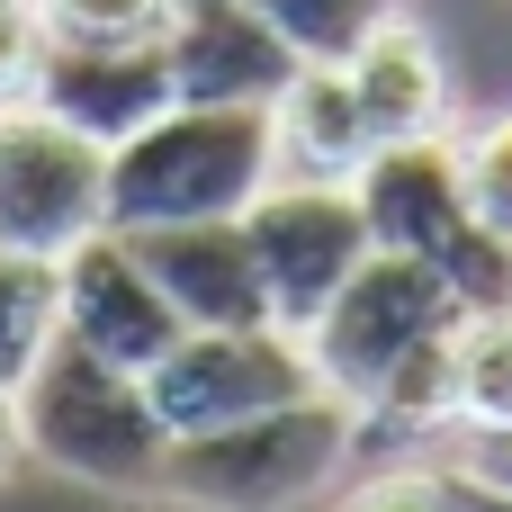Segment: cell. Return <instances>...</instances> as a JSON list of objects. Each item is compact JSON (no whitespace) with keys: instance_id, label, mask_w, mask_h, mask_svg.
<instances>
[{"instance_id":"cell-1","label":"cell","mask_w":512,"mask_h":512,"mask_svg":"<svg viewBox=\"0 0 512 512\" xmlns=\"http://www.w3.org/2000/svg\"><path fill=\"white\" fill-rule=\"evenodd\" d=\"M279 180L270 108H216V99H171L153 126L108 144V234H153V225H198V216H243Z\"/></svg>"},{"instance_id":"cell-2","label":"cell","mask_w":512,"mask_h":512,"mask_svg":"<svg viewBox=\"0 0 512 512\" xmlns=\"http://www.w3.org/2000/svg\"><path fill=\"white\" fill-rule=\"evenodd\" d=\"M18 450L45 459L54 477L72 486H99V495H153L162 486V459H171V432L144 396L135 369L117 360H90L81 342H45V360L18 378Z\"/></svg>"},{"instance_id":"cell-3","label":"cell","mask_w":512,"mask_h":512,"mask_svg":"<svg viewBox=\"0 0 512 512\" xmlns=\"http://www.w3.org/2000/svg\"><path fill=\"white\" fill-rule=\"evenodd\" d=\"M351 459H360V414L333 387H315L297 405L252 414V423L171 441L153 495L162 504H198V512H288L306 495H324Z\"/></svg>"},{"instance_id":"cell-4","label":"cell","mask_w":512,"mask_h":512,"mask_svg":"<svg viewBox=\"0 0 512 512\" xmlns=\"http://www.w3.org/2000/svg\"><path fill=\"white\" fill-rule=\"evenodd\" d=\"M351 198L369 216V243L423 261L468 315L512 306V243L477 225V207L459 189V162H450V135H432V144H378L351 171Z\"/></svg>"},{"instance_id":"cell-5","label":"cell","mask_w":512,"mask_h":512,"mask_svg":"<svg viewBox=\"0 0 512 512\" xmlns=\"http://www.w3.org/2000/svg\"><path fill=\"white\" fill-rule=\"evenodd\" d=\"M459 324H468V306H459L423 261L369 252V261L324 297V315H315L297 342H306V360H315V387H333V396L360 414L423 342H441V333H459Z\"/></svg>"},{"instance_id":"cell-6","label":"cell","mask_w":512,"mask_h":512,"mask_svg":"<svg viewBox=\"0 0 512 512\" xmlns=\"http://www.w3.org/2000/svg\"><path fill=\"white\" fill-rule=\"evenodd\" d=\"M108 225V144L45 117L36 99L0 108V252L63 261Z\"/></svg>"},{"instance_id":"cell-7","label":"cell","mask_w":512,"mask_h":512,"mask_svg":"<svg viewBox=\"0 0 512 512\" xmlns=\"http://www.w3.org/2000/svg\"><path fill=\"white\" fill-rule=\"evenodd\" d=\"M144 396L162 414L171 441L189 432H225V423H252L270 405H297L315 396V360L288 324H234V333H180L153 369H144Z\"/></svg>"},{"instance_id":"cell-8","label":"cell","mask_w":512,"mask_h":512,"mask_svg":"<svg viewBox=\"0 0 512 512\" xmlns=\"http://www.w3.org/2000/svg\"><path fill=\"white\" fill-rule=\"evenodd\" d=\"M243 234H252L261 288H270V324H288V333H306L324 315V297L378 252L351 180H270L243 207Z\"/></svg>"},{"instance_id":"cell-9","label":"cell","mask_w":512,"mask_h":512,"mask_svg":"<svg viewBox=\"0 0 512 512\" xmlns=\"http://www.w3.org/2000/svg\"><path fill=\"white\" fill-rule=\"evenodd\" d=\"M27 99L63 126H81L90 144H126L135 126H153L171 108V63L162 36H45Z\"/></svg>"},{"instance_id":"cell-10","label":"cell","mask_w":512,"mask_h":512,"mask_svg":"<svg viewBox=\"0 0 512 512\" xmlns=\"http://www.w3.org/2000/svg\"><path fill=\"white\" fill-rule=\"evenodd\" d=\"M162 63H171V99L270 108L306 54L270 27L252 0H171V9H162Z\"/></svg>"},{"instance_id":"cell-11","label":"cell","mask_w":512,"mask_h":512,"mask_svg":"<svg viewBox=\"0 0 512 512\" xmlns=\"http://www.w3.org/2000/svg\"><path fill=\"white\" fill-rule=\"evenodd\" d=\"M54 279H63V342H81L90 360H117V369L144 378L180 342V315L162 306V288H153V270L135 261L126 234L99 225L90 243H72L54 261Z\"/></svg>"},{"instance_id":"cell-12","label":"cell","mask_w":512,"mask_h":512,"mask_svg":"<svg viewBox=\"0 0 512 512\" xmlns=\"http://www.w3.org/2000/svg\"><path fill=\"white\" fill-rule=\"evenodd\" d=\"M135 261L153 270L162 306L180 315V333H234V324H270V288L252 261L243 216H198V225H153L126 234Z\"/></svg>"},{"instance_id":"cell-13","label":"cell","mask_w":512,"mask_h":512,"mask_svg":"<svg viewBox=\"0 0 512 512\" xmlns=\"http://www.w3.org/2000/svg\"><path fill=\"white\" fill-rule=\"evenodd\" d=\"M342 81L360 99L369 144H432V135H450V63H441L432 27H414V18L387 9L342 54Z\"/></svg>"},{"instance_id":"cell-14","label":"cell","mask_w":512,"mask_h":512,"mask_svg":"<svg viewBox=\"0 0 512 512\" xmlns=\"http://www.w3.org/2000/svg\"><path fill=\"white\" fill-rule=\"evenodd\" d=\"M270 144H279V180H351L378 153L342 63H297L288 72V90L270 99Z\"/></svg>"},{"instance_id":"cell-15","label":"cell","mask_w":512,"mask_h":512,"mask_svg":"<svg viewBox=\"0 0 512 512\" xmlns=\"http://www.w3.org/2000/svg\"><path fill=\"white\" fill-rule=\"evenodd\" d=\"M450 432H468V441H512V306H486V315L459 324Z\"/></svg>"},{"instance_id":"cell-16","label":"cell","mask_w":512,"mask_h":512,"mask_svg":"<svg viewBox=\"0 0 512 512\" xmlns=\"http://www.w3.org/2000/svg\"><path fill=\"white\" fill-rule=\"evenodd\" d=\"M63 333V279L36 252H0V387H18Z\"/></svg>"},{"instance_id":"cell-17","label":"cell","mask_w":512,"mask_h":512,"mask_svg":"<svg viewBox=\"0 0 512 512\" xmlns=\"http://www.w3.org/2000/svg\"><path fill=\"white\" fill-rule=\"evenodd\" d=\"M450 162H459V189H468L477 225L512 243V108L477 117L468 135H450Z\"/></svg>"},{"instance_id":"cell-18","label":"cell","mask_w":512,"mask_h":512,"mask_svg":"<svg viewBox=\"0 0 512 512\" xmlns=\"http://www.w3.org/2000/svg\"><path fill=\"white\" fill-rule=\"evenodd\" d=\"M252 9H261L306 63H342L369 27L387 18V0H252Z\"/></svg>"},{"instance_id":"cell-19","label":"cell","mask_w":512,"mask_h":512,"mask_svg":"<svg viewBox=\"0 0 512 512\" xmlns=\"http://www.w3.org/2000/svg\"><path fill=\"white\" fill-rule=\"evenodd\" d=\"M342 512H468V468H432V459H396V468L360 477Z\"/></svg>"},{"instance_id":"cell-20","label":"cell","mask_w":512,"mask_h":512,"mask_svg":"<svg viewBox=\"0 0 512 512\" xmlns=\"http://www.w3.org/2000/svg\"><path fill=\"white\" fill-rule=\"evenodd\" d=\"M45 36H162L171 0H36Z\"/></svg>"},{"instance_id":"cell-21","label":"cell","mask_w":512,"mask_h":512,"mask_svg":"<svg viewBox=\"0 0 512 512\" xmlns=\"http://www.w3.org/2000/svg\"><path fill=\"white\" fill-rule=\"evenodd\" d=\"M36 45H45V9H36V0H0V108L27 99Z\"/></svg>"},{"instance_id":"cell-22","label":"cell","mask_w":512,"mask_h":512,"mask_svg":"<svg viewBox=\"0 0 512 512\" xmlns=\"http://www.w3.org/2000/svg\"><path fill=\"white\" fill-rule=\"evenodd\" d=\"M27 450H18V387H0V477L18 468Z\"/></svg>"},{"instance_id":"cell-23","label":"cell","mask_w":512,"mask_h":512,"mask_svg":"<svg viewBox=\"0 0 512 512\" xmlns=\"http://www.w3.org/2000/svg\"><path fill=\"white\" fill-rule=\"evenodd\" d=\"M468 468H477L486 486H504V495H512V441H486V450H477Z\"/></svg>"},{"instance_id":"cell-24","label":"cell","mask_w":512,"mask_h":512,"mask_svg":"<svg viewBox=\"0 0 512 512\" xmlns=\"http://www.w3.org/2000/svg\"><path fill=\"white\" fill-rule=\"evenodd\" d=\"M468 512H512V495H504V486H486V477L468 468Z\"/></svg>"}]
</instances>
